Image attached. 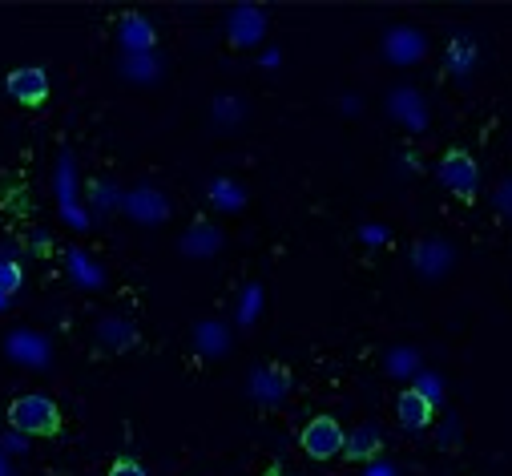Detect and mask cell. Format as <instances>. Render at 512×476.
<instances>
[{"mask_svg":"<svg viewBox=\"0 0 512 476\" xmlns=\"http://www.w3.org/2000/svg\"><path fill=\"white\" fill-rule=\"evenodd\" d=\"M9 424L17 432H25V436H57L61 432V408L41 392L17 396L9 404Z\"/></svg>","mask_w":512,"mask_h":476,"instance_id":"1","label":"cell"},{"mask_svg":"<svg viewBox=\"0 0 512 476\" xmlns=\"http://www.w3.org/2000/svg\"><path fill=\"white\" fill-rule=\"evenodd\" d=\"M440 182L460 198V202H476V194H480V170H476V162L464 154V150H448L444 158H440Z\"/></svg>","mask_w":512,"mask_h":476,"instance_id":"2","label":"cell"},{"mask_svg":"<svg viewBox=\"0 0 512 476\" xmlns=\"http://www.w3.org/2000/svg\"><path fill=\"white\" fill-rule=\"evenodd\" d=\"M343 440H347V432H343L339 420H331V416H315V420H307V428H303V452H307L311 460H331V456H339V452H343Z\"/></svg>","mask_w":512,"mask_h":476,"instance_id":"3","label":"cell"},{"mask_svg":"<svg viewBox=\"0 0 512 476\" xmlns=\"http://www.w3.org/2000/svg\"><path fill=\"white\" fill-rule=\"evenodd\" d=\"M5 89H9V97L21 101V105H45V101H49V77H45V69H37V65L13 69L9 81H5Z\"/></svg>","mask_w":512,"mask_h":476,"instance_id":"4","label":"cell"},{"mask_svg":"<svg viewBox=\"0 0 512 476\" xmlns=\"http://www.w3.org/2000/svg\"><path fill=\"white\" fill-rule=\"evenodd\" d=\"M117 41H121V49L130 53V57H150L154 45H158V33H154V25H150L146 17L125 13V17L117 21Z\"/></svg>","mask_w":512,"mask_h":476,"instance_id":"5","label":"cell"},{"mask_svg":"<svg viewBox=\"0 0 512 476\" xmlns=\"http://www.w3.org/2000/svg\"><path fill=\"white\" fill-rule=\"evenodd\" d=\"M396 416H400V424L404 428H428L432 424V416H436V404L420 392V388H408V392H400V400H396Z\"/></svg>","mask_w":512,"mask_h":476,"instance_id":"6","label":"cell"},{"mask_svg":"<svg viewBox=\"0 0 512 476\" xmlns=\"http://www.w3.org/2000/svg\"><path fill=\"white\" fill-rule=\"evenodd\" d=\"M125 210H130L138 222H162V218H170V202L158 190H150V186H142V190H134L130 198H125Z\"/></svg>","mask_w":512,"mask_h":476,"instance_id":"7","label":"cell"},{"mask_svg":"<svg viewBox=\"0 0 512 476\" xmlns=\"http://www.w3.org/2000/svg\"><path fill=\"white\" fill-rule=\"evenodd\" d=\"M263 33H267V17L259 9H238L230 17V41L234 45H254Z\"/></svg>","mask_w":512,"mask_h":476,"instance_id":"8","label":"cell"},{"mask_svg":"<svg viewBox=\"0 0 512 476\" xmlns=\"http://www.w3.org/2000/svg\"><path fill=\"white\" fill-rule=\"evenodd\" d=\"M379 448H383V440H379V432H375L371 424L355 428V432L343 440V456H347V460H375Z\"/></svg>","mask_w":512,"mask_h":476,"instance_id":"9","label":"cell"},{"mask_svg":"<svg viewBox=\"0 0 512 476\" xmlns=\"http://www.w3.org/2000/svg\"><path fill=\"white\" fill-rule=\"evenodd\" d=\"M97 339L109 347V351H125V347H134L138 343V331L130 323H117V319H105L97 327Z\"/></svg>","mask_w":512,"mask_h":476,"instance_id":"10","label":"cell"},{"mask_svg":"<svg viewBox=\"0 0 512 476\" xmlns=\"http://www.w3.org/2000/svg\"><path fill=\"white\" fill-rule=\"evenodd\" d=\"M186 251H190V255H210V251H218V230L206 226V222H198V226L186 234Z\"/></svg>","mask_w":512,"mask_h":476,"instance_id":"11","label":"cell"},{"mask_svg":"<svg viewBox=\"0 0 512 476\" xmlns=\"http://www.w3.org/2000/svg\"><path fill=\"white\" fill-rule=\"evenodd\" d=\"M388 45H392V61H420V57H424L420 33H396Z\"/></svg>","mask_w":512,"mask_h":476,"instance_id":"12","label":"cell"},{"mask_svg":"<svg viewBox=\"0 0 512 476\" xmlns=\"http://www.w3.org/2000/svg\"><path fill=\"white\" fill-rule=\"evenodd\" d=\"M472 61H476V49H472L464 37H456V41H452V69H456V73H468Z\"/></svg>","mask_w":512,"mask_h":476,"instance_id":"13","label":"cell"},{"mask_svg":"<svg viewBox=\"0 0 512 476\" xmlns=\"http://www.w3.org/2000/svg\"><path fill=\"white\" fill-rule=\"evenodd\" d=\"M21 279H25L21 275V263H0V291H5L9 299L21 291Z\"/></svg>","mask_w":512,"mask_h":476,"instance_id":"14","label":"cell"},{"mask_svg":"<svg viewBox=\"0 0 512 476\" xmlns=\"http://www.w3.org/2000/svg\"><path fill=\"white\" fill-rule=\"evenodd\" d=\"M109 476H150V468L142 460H134V456H117L113 468H109Z\"/></svg>","mask_w":512,"mask_h":476,"instance_id":"15","label":"cell"},{"mask_svg":"<svg viewBox=\"0 0 512 476\" xmlns=\"http://www.w3.org/2000/svg\"><path fill=\"white\" fill-rule=\"evenodd\" d=\"M0 311H9V295L5 291H0Z\"/></svg>","mask_w":512,"mask_h":476,"instance_id":"16","label":"cell"},{"mask_svg":"<svg viewBox=\"0 0 512 476\" xmlns=\"http://www.w3.org/2000/svg\"><path fill=\"white\" fill-rule=\"evenodd\" d=\"M267 476H287V472H279V468H271V472H267Z\"/></svg>","mask_w":512,"mask_h":476,"instance_id":"17","label":"cell"}]
</instances>
